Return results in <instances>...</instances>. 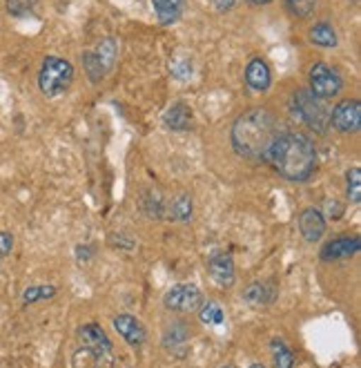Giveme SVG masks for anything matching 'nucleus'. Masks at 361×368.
I'll use <instances>...</instances> for the list:
<instances>
[{
    "label": "nucleus",
    "mask_w": 361,
    "mask_h": 368,
    "mask_svg": "<svg viewBox=\"0 0 361 368\" xmlns=\"http://www.w3.org/2000/svg\"><path fill=\"white\" fill-rule=\"evenodd\" d=\"M270 350H273V366L275 368H294V352L292 348L281 342V340H275L270 344Z\"/></svg>",
    "instance_id": "20"
},
{
    "label": "nucleus",
    "mask_w": 361,
    "mask_h": 368,
    "mask_svg": "<svg viewBox=\"0 0 361 368\" xmlns=\"http://www.w3.org/2000/svg\"><path fill=\"white\" fill-rule=\"evenodd\" d=\"M308 36H310L312 45H317V48H335L337 45V32L330 23H317L310 29Z\"/></svg>",
    "instance_id": "19"
},
{
    "label": "nucleus",
    "mask_w": 361,
    "mask_h": 368,
    "mask_svg": "<svg viewBox=\"0 0 361 368\" xmlns=\"http://www.w3.org/2000/svg\"><path fill=\"white\" fill-rule=\"evenodd\" d=\"M285 7L294 13L297 18H308L317 7V0H285Z\"/></svg>",
    "instance_id": "25"
},
{
    "label": "nucleus",
    "mask_w": 361,
    "mask_h": 368,
    "mask_svg": "<svg viewBox=\"0 0 361 368\" xmlns=\"http://www.w3.org/2000/svg\"><path fill=\"white\" fill-rule=\"evenodd\" d=\"M170 217L178 223H188L192 219V199L188 194H178L170 203Z\"/></svg>",
    "instance_id": "22"
},
{
    "label": "nucleus",
    "mask_w": 361,
    "mask_h": 368,
    "mask_svg": "<svg viewBox=\"0 0 361 368\" xmlns=\"http://www.w3.org/2000/svg\"><path fill=\"white\" fill-rule=\"evenodd\" d=\"M94 255V248L92 245H79L76 248V257H79V262H89Z\"/></svg>",
    "instance_id": "30"
},
{
    "label": "nucleus",
    "mask_w": 361,
    "mask_h": 368,
    "mask_svg": "<svg viewBox=\"0 0 361 368\" xmlns=\"http://www.w3.org/2000/svg\"><path fill=\"white\" fill-rule=\"evenodd\" d=\"M234 3H236V0H214V7L219 11H228V9L234 7Z\"/></svg>",
    "instance_id": "31"
},
{
    "label": "nucleus",
    "mask_w": 361,
    "mask_h": 368,
    "mask_svg": "<svg viewBox=\"0 0 361 368\" xmlns=\"http://www.w3.org/2000/svg\"><path fill=\"white\" fill-rule=\"evenodd\" d=\"M207 272L212 281L221 288H230L236 281V270L230 252H217L207 259Z\"/></svg>",
    "instance_id": "11"
},
{
    "label": "nucleus",
    "mask_w": 361,
    "mask_h": 368,
    "mask_svg": "<svg viewBox=\"0 0 361 368\" xmlns=\"http://www.w3.org/2000/svg\"><path fill=\"white\" fill-rule=\"evenodd\" d=\"M36 0H7V11L11 16H27L32 13Z\"/></svg>",
    "instance_id": "26"
},
{
    "label": "nucleus",
    "mask_w": 361,
    "mask_h": 368,
    "mask_svg": "<svg viewBox=\"0 0 361 368\" xmlns=\"http://www.w3.org/2000/svg\"><path fill=\"white\" fill-rule=\"evenodd\" d=\"M223 368H234V366H223Z\"/></svg>",
    "instance_id": "34"
},
{
    "label": "nucleus",
    "mask_w": 361,
    "mask_h": 368,
    "mask_svg": "<svg viewBox=\"0 0 361 368\" xmlns=\"http://www.w3.org/2000/svg\"><path fill=\"white\" fill-rule=\"evenodd\" d=\"M116 63V40L105 38L98 43V48L92 52L83 54V65L85 72L92 81H101L105 74H108Z\"/></svg>",
    "instance_id": "7"
},
{
    "label": "nucleus",
    "mask_w": 361,
    "mask_h": 368,
    "mask_svg": "<svg viewBox=\"0 0 361 368\" xmlns=\"http://www.w3.org/2000/svg\"><path fill=\"white\" fill-rule=\"evenodd\" d=\"M330 126L341 134H357L361 128V103L359 99H345L330 112Z\"/></svg>",
    "instance_id": "9"
},
{
    "label": "nucleus",
    "mask_w": 361,
    "mask_h": 368,
    "mask_svg": "<svg viewBox=\"0 0 361 368\" xmlns=\"http://www.w3.org/2000/svg\"><path fill=\"white\" fill-rule=\"evenodd\" d=\"M265 163L288 181H310L317 172V145L301 132H283L270 145Z\"/></svg>",
    "instance_id": "1"
},
{
    "label": "nucleus",
    "mask_w": 361,
    "mask_h": 368,
    "mask_svg": "<svg viewBox=\"0 0 361 368\" xmlns=\"http://www.w3.org/2000/svg\"><path fill=\"white\" fill-rule=\"evenodd\" d=\"M290 110L292 114L306 123V126L319 134H326L330 128V110L317 99L310 89H297L290 99Z\"/></svg>",
    "instance_id": "4"
},
{
    "label": "nucleus",
    "mask_w": 361,
    "mask_h": 368,
    "mask_svg": "<svg viewBox=\"0 0 361 368\" xmlns=\"http://www.w3.org/2000/svg\"><path fill=\"white\" fill-rule=\"evenodd\" d=\"M152 5H154L159 23L168 27L180 18V13H183V7H185V0H152Z\"/></svg>",
    "instance_id": "18"
},
{
    "label": "nucleus",
    "mask_w": 361,
    "mask_h": 368,
    "mask_svg": "<svg viewBox=\"0 0 361 368\" xmlns=\"http://www.w3.org/2000/svg\"><path fill=\"white\" fill-rule=\"evenodd\" d=\"M343 87V81L337 69H333L326 63H317L310 67V91L317 99H330L337 96Z\"/></svg>",
    "instance_id": "8"
},
{
    "label": "nucleus",
    "mask_w": 361,
    "mask_h": 368,
    "mask_svg": "<svg viewBox=\"0 0 361 368\" xmlns=\"http://www.w3.org/2000/svg\"><path fill=\"white\" fill-rule=\"evenodd\" d=\"M241 297H243V301L250 303L252 308H261V306H270L277 299V288L268 281H252Z\"/></svg>",
    "instance_id": "15"
},
{
    "label": "nucleus",
    "mask_w": 361,
    "mask_h": 368,
    "mask_svg": "<svg viewBox=\"0 0 361 368\" xmlns=\"http://www.w3.org/2000/svg\"><path fill=\"white\" fill-rule=\"evenodd\" d=\"M345 196H348L350 203H359L361 201V170L359 167H350L345 172Z\"/></svg>",
    "instance_id": "23"
},
{
    "label": "nucleus",
    "mask_w": 361,
    "mask_h": 368,
    "mask_svg": "<svg viewBox=\"0 0 361 368\" xmlns=\"http://www.w3.org/2000/svg\"><path fill=\"white\" fill-rule=\"evenodd\" d=\"M250 368H265V366H263V364H252Z\"/></svg>",
    "instance_id": "33"
},
{
    "label": "nucleus",
    "mask_w": 361,
    "mask_h": 368,
    "mask_svg": "<svg viewBox=\"0 0 361 368\" xmlns=\"http://www.w3.org/2000/svg\"><path fill=\"white\" fill-rule=\"evenodd\" d=\"M361 250V239L359 237H350V235H343V237H337L333 241H328L319 257L321 262H341V259H350L355 257L357 252Z\"/></svg>",
    "instance_id": "10"
},
{
    "label": "nucleus",
    "mask_w": 361,
    "mask_h": 368,
    "mask_svg": "<svg viewBox=\"0 0 361 368\" xmlns=\"http://www.w3.org/2000/svg\"><path fill=\"white\" fill-rule=\"evenodd\" d=\"M74 81V65L60 56H45L38 72V87L47 99L65 94Z\"/></svg>",
    "instance_id": "5"
},
{
    "label": "nucleus",
    "mask_w": 361,
    "mask_h": 368,
    "mask_svg": "<svg viewBox=\"0 0 361 368\" xmlns=\"http://www.w3.org/2000/svg\"><path fill=\"white\" fill-rule=\"evenodd\" d=\"M299 233L308 243H317L326 235V214L319 208H306L299 214Z\"/></svg>",
    "instance_id": "12"
},
{
    "label": "nucleus",
    "mask_w": 361,
    "mask_h": 368,
    "mask_svg": "<svg viewBox=\"0 0 361 368\" xmlns=\"http://www.w3.org/2000/svg\"><path fill=\"white\" fill-rule=\"evenodd\" d=\"M190 337H192V333H190V326L185 324V321H172L163 333V346L168 352H172V355L183 357L188 352Z\"/></svg>",
    "instance_id": "13"
},
{
    "label": "nucleus",
    "mask_w": 361,
    "mask_h": 368,
    "mask_svg": "<svg viewBox=\"0 0 361 368\" xmlns=\"http://www.w3.org/2000/svg\"><path fill=\"white\" fill-rule=\"evenodd\" d=\"M323 210H326V214L333 221L341 219V214H343V206L339 201H335V199H326V201H323Z\"/></svg>",
    "instance_id": "28"
},
{
    "label": "nucleus",
    "mask_w": 361,
    "mask_h": 368,
    "mask_svg": "<svg viewBox=\"0 0 361 368\" xmlns=\"http://www.w3.org/2000/svg\"><path fill=\"white\" fill-rule=\"evenodd\" d=\"M56 286H32L23 293V303H36L42 299H52L56 297Z\"/></svg>",
    "instance_id": "24"
},
{
    "label": "nucleus",
    "mask_w": 361,
    "mask_h": 368,
    "mask_svg": "<svg viewBox=\"0 0 361 368\" xmlns=\"http://www.w3.org/2000/svg\"><path fill=\"white\" fill-rule=\"evenodd\" d=\"M114 330L123 337V340L130 344V346H143L145 344V337H147V333H145V328H143V324L137 319V317H132V315H118V317H114Z\"/></svg>",
    "instance_id": "14"
},
{
    "label": "nucleus",
    "mask_w": 361,
    "mask_h": 368,
    "mask_svg": "<svg viewBox=\"0 0 361 368\" xmlns=\"http://www.w3.org/2000/svg\"><path fill=\"white\" fill-rule=\"evenodd\" d=\"M11 248H13V235L7 233V230H0V262H5L11 255Z\"/></svg>",
    "instance_id": "27"
},
{
    "label": "nucleus",
    "mask_w": 361,
    "mask_h": 368,
    "mask_svg": "<svg viewBox=\"0 0 361 368\" xmlns=\"http://www.w3.org/2000/svg\"><path fill=\"white\" fill-rule=\"evenodd\" d=\"M248 3H252V5H268V3H273V0H248Z\"/></svg>",
    "instance_id": "32"
},
{
    "label": "nucleus",
    "mask_w": 361,
    "mask_h": 368,
    "mask_svg": "<svg viewBox=\"0 0 361 368\" xmlns=\"http://www.w3.org/2000/svg\"><path fill=\"white\" fill-rule=\"evenodd\" d=\"M114 346L101 324H83L79 328V348L71 355L74 368H114Z\"/></svg>",
    "instance_id": "3"
},
{
    "label": "nucleus",
    "mask_w": 361,
    "mask_h": 368,
    "mask_svg": "<svg viewBox=\"0 0 361 368\" xmlns=\"http://www.w3.org/2000/svg\"><path fill=\"white\" fill-rule=\"evenodd\" d=\"M279 136L277 118L268 110H248L232 126V147L239 157L252 161H265L273 141Z\"/></svg>",
    "instance_id": "2"
},
{
    "label": "nucleus",
    "mask_w": 361,
    "mask_h": 368,
    "mask_svg": "<svg viewBox=\"0 0 361 368\" xmlns=\"http://www.w3.org/2000/svg\"><path fill=\"white\" fill-rule=\"evenodd\" d=\"M197 313L203 326H223L225 321V313L217 301H203Z\"/></svg>",
    "instance_id": "21"
},
{
    "label": "nucleus",
    "mask_w": 361,
    "mask_h": 368,
    "mask_svg": "<svg viewBox=\"0 0 361 368\" xmlns=\"http://www.w3.org/2000/svg\"><path fill=\"white\" fill-rule=\"evenodd\" d=\"M203 301L201 288L194 284H174L163 295V306L172 313H197Z\"/></svg>",
    "instance_id": "6"
},
{
    "label": "nucleus",
    "mask_w": 361,
    "mask_h": 368,
    "mask_svg": "<svg viewBox=\"0 0 361 368\" xmlns=\"http://www.w3.org/2000/svg\"><path fill=\"white\" fill-rule=\"evenodd\" d=\"M246 83L254 91H265L273 83V74L263 58H252L248 67H246Z\"/></svg>",
    "instance_id": "16"
},
{
    "label": "nucleus",
    "mask_w": 361,
    "mask_h": 368,
    "mask_svg": "<svg viewBox=\"0 0 361 368\" xmlns=\"http://www.w3.org/2000/svg\"><path fill=\"white\" fill-rule=\"evenodd\" d=\"M172 74L176 76L178 81H188L190 74H192V65L188 63V60H176L174 67H172Z\"/></svg>",
    "instance_id": "29"
},
{
    "label": "nucleus",
    "mask_w": 361,
    "mask_h": 368,
    "mask_svg": "<svg viewBox=\"0 0 361 368\" xmlns=\"http://www.w3.org/2000/svg\"><path fill=\"white\" fill-rule=\"evenodd\" d=\"M165 128L172 132H188L192 128V110L185 103H174L168 107V112L163 116Z\"/></svg>",
    "instance_id": "17"
}]
</instances>
